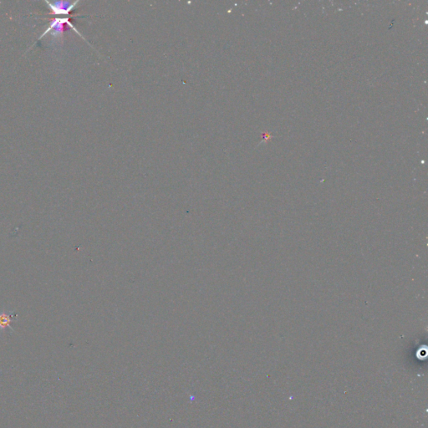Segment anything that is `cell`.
Masks as SVG:
<instances>
[{"label": "cell", "mask_w": 428, "mask_h": 428, "mask_svg": "<svg viewBox=\"0 0 428 428\" xmlns=\"http://www.w3.org/2000/svg\"><path fill=\"white\" fill-rule=\"evenodd\" d=\"M45 4L52 11L53 14H56V15H59V14L67 15V14H71L78 6L80 1H74V2L55 1V2H50V1L45 0Z\"/></svg>", "instance_id": "cell-2"}, {"label": "cell", "mask_w": 428, "mask_h": 428, "mask_svg": "<svg viewBox=\"0 0 428 428\" xmlns=\"http://www.w3.org/2000/svg\"><path fill=\"white\" fill-rule=\"evenodd\" d=\"M70 28H72L79 36H81V38L83 39L85 42H87V41L84 38L83 36H81V34L79 32L78 29L74 26L73 24H71V19H69V18H55V19H51L49 27L39 37L38 41H41V39L44 38L49 33H50L53 38L55 39V40L62 38L64 32L69 30Z\"/></svg>", "instance_id": "cell-1"}, {"label": "cell", "mask_w": 428, "mask_h": 428, "mask_svg": "<svg viewBox=\"0 0 428 428\" xmlns=\"http://www.w3.org/2000/svg\"><path fill=\"white\" fill-rule=\"evenodd\" d=\"M17 319L16 313H7L1 312L0 313V330L5 331V330H11L12 332H14V329L11 327V323Z\"/></svg>", "instance_id": "cell-3"}]
</instances>
